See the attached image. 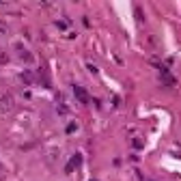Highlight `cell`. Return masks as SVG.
<instances>
[{"label": "cell", "instance_id": "10", "mask_svg": "<svg viewBox=\"0 0 181 181\" xmlns=\"http://www.w3.org/2000/svg\"><path fill=\"white\" fill-rule=\"evenodd\" d=\"M76 130H78V125H76V123H69V125H67V134H73Z\"/></svg>", "mask_w": 181, "mask_h": 181}, {"label": "cell", "instance_id": "14", "mask_svg": "<svg viewBox=\"0 0 181 181\" xmlns=\"http://www.w3.org/2000/svg\"><path fill=\"white\" fill-rule=\"evenodd\" d=\"M7 60H9V56H7V54H4V52H2V54H0V65H4V63H7Z\"/></svg>", "mask_w": 181, "mask_h": 181}, {"label": "cell", "instance_id": "18", "mask_svg": "<svg viewBox=\"0 0 181 181\" xmlns=\"http://www.w3.org/2000/svg\"><path fill=\"white\" fill-rule=\"evenodd\" d=\"M90 181H95V179H90Z\"/></svg>", "mask_w": 181, "mask_h": 181}, {"label": "cell", "instance_id": "12", "mask_svg": "<svg viewBox=\"0 0 181 181\" xmlns=\"http://www.w3.org/2000/svg\"><path fill=\"white\" fill-rule=\"evenodd\" d=\"M86 69H89L90 73H97V67H95L93 63H86Z\"/></svg>", "mask_w": 181, "mask_h": 181}, {"label": "cell", "instance_id": "5", "mask_svg": "<svg viewBox=\"0 0 181 181\" xmlns=\"http://www.w3.org/2000/svg\"><path fill=\"white\" fill-rule=\"evenodd\" d=\"M22 80H24L26 84H33V82H35V76H33V71H24V73H22Z\"/></svg>", "mask_w": 181, "mask_h": 181}, {"label": "cell", "instance_id": "15", "mask_svg": "<svg viewBox=\"0 0 181 181\" xmlns=\"http://www.w3.org/2000/svg\"><path fill=\"white\" fill-rule=\"evenodd\" d=\"M112 106H121V97H112Z\"/></svg>", "mask_w": 181, "mask_h": 181}, {"label": "cell", "instance_id": "4", "mask_svg": "<svg viewBox=\"0 0 181 181\" xmlns=\"http://www.w3.org/2000/svg\"><path fill=\"white\" fill-rule=\"evenodd\" d=\"M11 108H13V99H11L9 95L0 97V110H2V112H9Z\"/></svg>", "mask_w": 181, "mask_h": 181}, {"label": "cell", "instance_id": "17", "mask_svg": "<svg viewBox=\"0 0 181 181\" xmlns=\"http://www.w3.org/2000/svg\"><path fill=\"white\" fill-rule=\"evenodd\" d=\"M2 170H4V168H2V164H0V173H2Z\"/></svg>", "mask_w": 181, "mask_h": 181}, {"label": "cell", "instance_id": "2", "mask_svg": "<svg viewBox=\"0 0 181 181\" xmlns=\"http://www.w3.org/2000/svg\"><path fill=\"white\" fill-rule=\"evenodd\" d=\"M80 166H82V155L80 153H73L71 160L67 162V166H65V173H71L73 168H80Z\"/></svg>", "mask_w": 181, "mask_h": 181}, {"label": "cell", "instance_id": "6", "mask_svg": "<svg viewBox=\"0 0 181 181\" xmlns=\"http://www.w3.org/2000/svg\"><path fill=\"white\" fill-rule=\"evenodd\" d=\"M132 144H134V149H142V147H144V140H142L140 136H136L134 140H132Z\"/></svg>", "mask_w": 181, "mask_h": 181}, {"label": "cell", "instance_id": "3", "mask_svg": "<svg viewBox=\"0 0 181 181\" xmlns=\"http://www.w3.org/2000/svg\"><path fill=\"white\" fill-rule=\"evenodd\" d=\"M73 95L80 99V104H89V101H90L86 89H84V86H80V84H76V86H73Z\"/></svg>", "mask_w": 181, "mask_h": 181}, {"label": "cell", "instance_id": "1", "mask_svg": "<svg viewBox=\"0 0 181 181\" xmlns=\"http://www.w3.org/2000/svg\"><path fill=\"white\" fill-rule=\"evenodd\" d=\"M160 71H162V82H164V84H168V86H177V78H175L164 65L160 67Z\"/></svg>", "mask_w": 181, "mask_h": 181}, {"label": "cell", "instance_id": "11", "mask_svg": "<svg viewBox=\"0 0 181 181\" xmlns=\"http://www.w3.org/2000/svg\"><path fill=\"white\" fill-rule=\"evenodd\" d=\"M22 58H24V60H28V63H30V60H33V54H30V52H22Z\"/></svg>", "mask_w": 181, "mask_h": 181}, {"label": "cell", "instance_id": "8", "mask_svg": "<svg viewBox=\"0 0 181 181\" xmlns=\"http://www.w3.org/2000/svg\"><path fill=\"white\" fill-rule=\"evenodd\" d=\"M56 26H58V28H63V30H65V28H67V26H69V22H67V20H58V22H56Z\"/></svg>", "mask_w": 181, "mask_h": 181}, {"label": "cell", "instance_id": "16", "mask_svg": "<svg viewBox=\"0 0 181 181\" xmlns=\"http://www.w3.org/2000/svg\"><path fill=\"white\" fill-rule=\"evenodd\" d=\"M0 33H7V24H4L2 20H0Z\"/></svg>", "mask_w": 181, "mask_h": 181}, {"label": "cell", "instance_id": "7", "mask_svg": "<svg viewBox=\"0 0 181 181\" xmlns=\"http://www.w3.org/2000/svg\"><path fill=\"white\" fill-rule=\"evenodd\" d=\"M149 63H151V65H155V67H157V69H160V67H162V65H160V58H157V56H155V54H153V56H149Z\"/></svg>", "mask_w": 181, "mask_h": 181}, {"label": "cell", "instance_id": "9", "mask_svg": "<svg viewBox=\"0 0 181 181\" xmlns=\"http://www.w3.org/2000/svg\"><path fill=\"white\" fill-rule=\"evenodd\" d=\"M136 20H138V22H140V24H142V22H144V17H142V11H140V9H138V7H136Z\"/></svg>", "mask_w": 181, "mask_h": 181}, {"label": "cell", "instance_id": "13", "mask_svg": "<svg viewBox=\"0 0 181 181\" xmlns=\"http://www.w3.org/2000/svg\"><path fill=\"white\" fill-rule=\"evenodd\" d=\"M58 112H60V114H67L69 108H67V106H58Z\"/></svg>", "mask_w": 181, "mask_h": 181}]
</instances>
